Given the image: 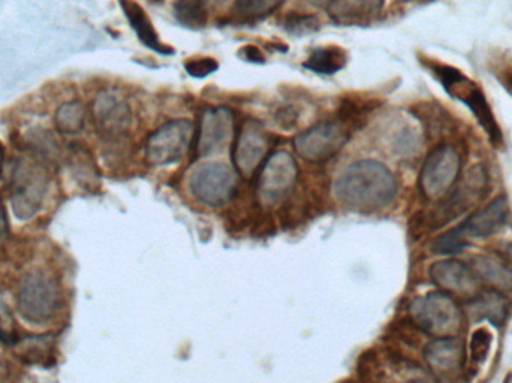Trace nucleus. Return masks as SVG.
Listing matches in <instances>:
<instances>
[{"mask_svg":"<svg viewBox=\"0 0 512 383\" xmlns=\"http://www.w3.org/2000/svg\"><path fill=\"white\" fill-rule=\"evenodd\" d=\"M153 2H162V0H153Z\"/></svg>","mask_w":512,"mask_h":383,"instance_id":"obj_39","label":"nucleus"},{"mask_svg":"<svg viewBox=\"0 0 512 383\" xmlns=\"http://www.w3.org/2000/svg\"><path fill=\"white\" fill-rule=\"evenodd\" d=\"M384 8V0H331L328 15L337 24H358L372 20Z\"/></svg>","mask_w":512,"mask_h":383,"instance_id":"obj_19","label":"nucleus"},{"mask_svg":"<svg viewBox=\"0 0 512 383\" xmlns=\"http://www.w3.org/2000/svg\"><path fill=\"white\" fill-rule=\"evenodd\" d=\"M471 270L478 280H483L492 289L510 291L512 289V271L495 256L480 255L472 259Z\"/></svg>","mask_w":512,"mask_h":383,"instance_id":"obj_21","label":"nucleus"},{"mask_svg":"<svg viewBox=\"0 0 512 383\" xmlns=\"http://www.w3.org/2000/svg\"><path fill=\"white\" fill-rule=\"evenodd\" d=\"M3 164H5V150H3V146L0 144V176H2Z\"/></svg>","mask_w":512,"mask_h":383,"instance_id":"obj_38","label":"nucleus"},{"mask_svg":"<svg viewBox=\"0 0 512 383\" xmlns=\"http://www.w3.org/2000/svg\"><path fill=\"white\" fill-rule=\"evenodd\" d=\"M219 65L212 57H198V59H189L185 63V69L191 77L204 78L218 71Z\"/></svg>","mask_w":512,"mask_h":383,"instance_id":"obj_32","label":"nucleus"},{"mask_svg":"<svg viewBox=\"0 0 512 383\" xmlns=\"http://www.w3.org/2000/svg\"><path fill=\"white\" fill-rule=\"evenodd\" d=\"M9 235L8 214H6L5 205L0 201V244L5 243Z\"/></svg>","mask_w":512,"mask_h":383,"instance_id":"obj_34","label":"nucleus"},{"mask_svg":"<svg viewBox=\"0 0 512 383\" xmlns=\"http://www.w3.org/2000/svg\"><path fill=\"white\" fill-rule=\"evenodd\" d=\"M429 274L432 282L445 292L468 298L478 294V279L471 267H466L462 262H436Z\"/></svg>","mask_w":512,"mask_h":383,"instance_id":"obj_16","label":"nucleus"},{"mask_svg":"<svg viewBox=\"0 0 512 383\" xmlns=\"http://www.w3.org/2000/svg\"><path fill=\"white\" fill-rule=\"evenodd\" d=\"M490 346H492V337L489 331L480 328L475 331L471 340V357L475 363H484L489 357Z\"/></svg>","mask_w":512,"mask_h":383,"instance_id":"obj_30","label":"nucleus"},{"mask_svg":"<svg viewBox=\"0 0 512 383\" xmlns=\"http://www.w3.org/2000/svg\"><path fill=\"white\" fill-rule=\"evenodd\" d=\"M409 313L414 324L430 336H454L463 324L462 310L445 292H432L417 298L409 307Z\"/></svg>","mask_w":512,"mask_h":383,"instance_id":"obj_4","label":"nucleus"},{"mask_svg":"<svg viewBox=\"0 0 512 383\" xmlns=\"http://www.w3.org/2000/svg\"><path fill=\"white\" fill-rule=\"evenodd\" d=\"M283 27L291 35L306 36L319 30L321 24H319L318 17H315V15L297 14L295 12V14H289L285 18Z\"/></svg>","mask_w":512,"mask_h":383,"instance_id":"obj_29","label":"nucleus"},{"mask_svg":"<svg viewBox=\"0 0 512 383\" xmlns=\"http://www.w3.org/2000/svg\"><path fill=\"white\" fill-rule=\"evenodd\" d=\"M340 204L349 210L372 213L382 210L397 195L394 174L378 161H358L346 167L334 183Z\"/></svg>","mask_w":512,"mask_h":383,"instance_id":"obj_1","label":"nucleus"},{"mask_svg":"<svg viewBox=\"0 0 512 383\" xmlns=\"http://www.w3.org/2000/svg\"><path fill=\"white\" fill-rule=\"evenodd\" d=\"M283 2L285 0H236L234 12L242 20H262L279 9Z\"/></svg>","mask_w":512,"mask_h":383,"instance_id":"obj_27","label":"nucleus"},{"mask_svg":"<svg viewBox=\"0 0 512 383\" xmlns=\"http://www.w3.org/2000/svg\"><path fill=\"white\" fill-rule=\"evenodd\" d=\"M92 119L101 137L119 140L131 128V108L120 93L107 90L93 99Z\"/></svg>","mask_w":512,"mask_h":383,"instance_id":"obj_13","label":"nucleus"},{"mask_svg":"<svg viewBox=\"0 0 512 383\" xmlns=\"http://www.w3.org/2000/svg\"><path fill=\"white\" fill-rule=\"evenodd\" d=\"M234 137V114L228 108L216 107L204 111L195 135L198 158L224 152Z\"/></svg>","mask_w":512,"mask_h":383,"instance_id":"obj_12","label":"nucleus"},{"mask_svg":"<svg viewBox=\"0 0 512 383\" xmlns=\"http://www.w3.org/2000/svg\"><path fill=\"white\" fill-rule=\"evenodd\" d=\"M120 6H122L123 14L128 18L132 29L137 33L138 39L147 48L156 53L165 54V56L174 53L173 47L161 41L152 20L147 17L146 11L138 3H135L134 0H120Z\"/></svg>","mask_w":512,"mask_h":383,"instance_id":"obj_18","label":"nucleus"},{"mask_svg":"<svg viewBox=\"0 0 512 383\" xmlns=\"http://www.w3.org/2000/svg\"><path fill=\"white\" fill-rule=\"evenodd\" d=\"M54 345L56 339L51 334L42 336H29L15 342L14 348L23 363L35 366H48L53 361Z\"/></svg>","mask_w":512,"mask_h":383,"instance_id":"obj_22","label":"nucleus"},{"mask_svg":"<svg viewBox=\"0 0 512 383\" xmlns=\"http://www.w3.org/2000/svg\"><path fill=\"white\" fill-rule=\"evenodd\" d=\"M174 17L188 29H203L207 24V9L203 0H176Z\"/></svg>","mask_w":512,"mask_h":383,"instance_id":"obj_26","label":"nucleus"},{"mask_svg":"<svg viewBox=\"0 0 512 383\" xmlns=\"http://www.w3.org/2000/svg\"><path fill=\"white\" fill-rule=\"evenodd\" d=\"M48 189L47 170L39 159L17 161L11 177V204L17 219L27 220L38 213Z\"/></svg>","mask_w":512,"mask_h":383,"instance_id":"obj_3","label":"nucleus"},{"mask_svg":"<svg viewBox=\"0 0 512 383\" xmlns=\"http://www.w3.org/2000/svg\"><path fill=\"white\" fill-rule=\"evenodd\" d=\"M194 140L195 126L191 120H171L156 129L147 140V162L155 167L177 164L188 155Z\"/></svg>","mask_w":512,"mask_h":383,"instance_id":"obj_8","label":"nucleus"},{"mask_svg":"<svg viewBox=\"0 0 512 383\" xmlns=\"http://www.w3.org/2000/svg\"><path fill=\"white\" fill-rule=\"evenodd\" d=\"M30 149L35 153L36 159H44L45 162H53L59 158V147L54 141L53 135L48 131H32L27 137Z\"/></svg>","mask_w":512,"mask_h":383,"instance_id":"obj_28","label":"nucleus"},{"mask_svg":"<svg viewBox=\"0 0 512 383\" xmlns=\"http://www.w3.org/2000/svg\"><path fill=\"white\" fill-rule=\"evenodd\" d=\"M508 310H510V303L507 298L495 289L475 295L468 304V315L472 321L487 319L493 325L504 324Z\"/></svg>","mask_w":512,"mask_h":383,"instance_id":"obj_20","label":"nucleus"},{"mask_svg":"<svg viewBox=\"0 0 512 383\" xmlns=\"http://www.w3.org/2000/svg\"><path fill=\"white\" fill-rule=\"evenodd\" d=\"M346 60L348 56L340 47H319L307 57L304 68L316 74L333 75L345 68Z\"/></svg>","mask_w":512,"mask_h":383,"instance_id":"obj_23","label":"nucleus"},{"mask_svg":"<svg viewBox=\"0 0 512 383\" xmlns=\"http://www.w3.org/2000/svg\"><path fill=\"white\" fill-rule=\"evenodd\" d=\"M69 165H71L72 174L77 182L83 186L93 185L98 182V170H96L95 161L86 147L78 146L77 143L69 147Z\"/></svg>","mask_w":512,"mask_h":383,"instance_id":"obj_24","label":"nucleus"},{"mask_svg":"<svg viewBox=\"0 0 512 383\" xmlns=\"http://www.w3.org/2000/svg\"><path fill=\"white\" fill-rule=\"evenodd\" d=\"M0 342L14 345V334H12V316L8 306L0 298Z\"/></svg>","mask_w":512,"mask_h":383,"instance_id":"obj_33","label":"nucleus"},{"mask_svg":"<svg viewBox=\"0 0 512 383\" xmlns=\"http://www.w3.org/2000/svg\"><path fill=\"white\" fill-rule=\"evenodd\" d=\"M429 69L453 98L459 99L471 110L493 146L501 147L504 144V137L481 87L453 66L430 62Z\"/></svg>","mask_w":512,"mask_h":383,"instance_id":"obj_2","label":"nucleus"},{"mask_svg":"<svg viewBox=\"0 0 512 383\" xmlns=\"http://www.w3.org/2000/svg\"><path fill=\"white\" fill-rule=\"evenodd\" d=\"M508 220H510V202L507 196L499 195L486 207L469 216L453 231L468 244V238L492 237L507 225Z\"/></svg>","mask_w":512,"mask_h":383,"instance_id":"obj_15","label":"nucleus"},{"mask_svg":"<svg viewBox=\"0 0 512 383\" xmlns=\"http://www.w3.org/2000/svg\"><path fill=\"white\" fill-rule=\"evenodd\" d=\"M237 177L227 165L206 164L198 167L189 180L192 195L210 207H222L237 192Z\"/></svg>","mask_w":512,"mask_h":383,"instance_id":"obj_11","label":"nucleus"},{"mask_svg":"<svg viewBox=\"0 0 512 383\" xmlns=\"http://www.w3.org/2000/svg\"><path fill=\"white\" fill-rule=\"evenodd\" d=\"M349 138L351 132L345 123L325 120L298 135L294 140V149L304 161L322 164L339 155Z\"/></svg>","mask_w":512,"mask_h":383,"instance_id":"obj_9","label":"nucleus"},{"mask_svg":"<svg viewBox=\"0 0 512 383\" xmlns=\"http://www.w3.org/2000/svg\"><path fill=\"white\" fill-rule=\"evenodd\" d=\"M307 2L313 6H325V8H327L328 3H330L331 0H307Z\"/></svg>","mask_w":512,"mask_h":383,"instance_id":"obj_37","label":"nucleus"},{"mask_svg":"<svg viewBox=\"0 0 512 383\" xmlns=\"http://www.w3.org/2000/svg\"><path fill=\"white\" fill-rule=\"evenodd\" d=\"M60 306L59 283L44 271L24 277L18 294V312L32 324H44L54 318Z\"/></svg>","mask_w":512,"mask_h":383,"instance_id":"obj_7","label":"nucleus"},{"mask_svg":"<svg viewBox=\"0 0 512 383\" xmlns=\"http://www.w3.org/2000/svg\"><path fill=\"white\" fill-rule=\"evenodd\" d=\"M298 167L291 153L280 150L265 159L258 171L256 192L264 204H276L285 198L297 182Z\"/></svg>","mask_w":512,"mask_h":383,"instance_id":"obj_10","label":"nucleus"},{"mask_svg":"<svg viewBox=\"0 0 512 383\" xmlns=\"http://www.w3.org/2000/svg\"><path fill=\"white\" fill-rule=\"evenodd\" d=\"M489 189V174L483 165H475L466 174L460 185L454 186L441 204L430 214V226L439 229L447 223L453 222L457 217L468 213L481 199L486 196Z\"/></svg>","mask_w":512,"mask_h":383,"instance_id":"obj_6","label":"nucleus"},{"mask_svg":"<svg viewBox=\"0 0 512 383\" xmlns=\"http://www.w3.org/2000/svg\"><path fill=\"white\" fill-rule=\"evenodd\" d=\"M498 78L499 81H501L502 86H504L512 96V69H502L498 74Z\"/></svg>","mask_w":512,"mask_h":383,"instance_id":"obj_35","label":"nucleus"},{"mask_svg":"<svg viewBox=\"0 0 512 383\" xmlns=\"http://www.w3.org/2000/svg\"><path fill=\"white\" fill-rule=\"evenodd\" d=\"M465 343L459 337H438L427 345L424 358L436 375H451L465 363Z\"/></svg>","mask_w":512,"mask_h":383,"instance_id":"obj_17","label":"nucleus"},{"mask_svg":"<svg viewBox=\"0 0 512 383\" xmlns=\"http://www.w3.org/2000/svg\"><path fill=\"white\" fill-rule=\"evenodd\" d=\"M84 120H86V107L80 101L60 105L54 116L57 131L65 135H75L83 131Z\"/></svg>","mask_w":512,"mask_h":383,"instance_id":"obj_25","label":"nucleus"},{"mask_svg":"<svg viewBox=\"0 0 512 383\" xmlns=\"http://www.w3.org/2000/svg\"><path fill=\"white\" fill-rule=\"evenodd\" d=\"M243 54H245V59L249 60V62H264V57L255 47L243 48Z\"/></svg>","mask_w":512,"mask_h":383,"instance_id":"obj_36","label":"nucleus"},{"mask_svg":"<svg viewBox=\"0 0 512 383\" xmlns=\"http://www.w3.org/2000/svg\"><path fill=\"white\" fill-rule=\"evenodd\" d=\"M466 247L465 241L456 235L454 231L445 232L441 237L436 238L432 244L433 253H444V255H448V253H459L460 250Z\"/></svg>","mask_w":512,"mask_h":383,"instance_id":"obj_31","label":"nucleus"},{"mask_svg":"<svg viewBox=\"0 0 512 383\" xmlns=\"http://www.w3.org/2000/svg\"><path fill=\"white\" fill-rule=\"evenodd\" d=\"M270 140L264 129L255 122L246 123L234 143L233 162L237 173L251 179L268 158Z\"/></svg>","mask_w":512,"mask_h":383,"instance_id":"obj_14","label":"nucleus"},{"mask_svg":"<svg viewBox=\"0 0 512 383\" xmlns=\"http://www.w3.org/2000/svg\"><path fill=\"white\" fill-rule=\"evenodd\" d=\"M462 174V156L453 144H439L424 161L420 191L427 201H441L453 191Z\"/></svg>","mask_w":512,"mask_h":383,"instance_id":"obj_5","label":"nucleus"}]
</instances>
